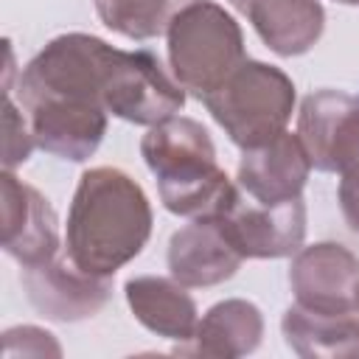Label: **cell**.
Returning <instances> with one entry per match:
<instances>
[{
    "label": "cell",
    "instance_id": "cell-1",
    "mask_svg": "<svg viewBox=\"0 0 359 359\" xmlns=\"http://www.w3.org/2000/svg\"><path fill=\"white\" fill-rule=\"evenodd\" d=\"M151 222L146 191L123 168H87L79 177L67 210L65 252L79 269L112 278L143 252Z\"/></svg>",
    "mask_w": 359,
    "mask_h": 359
},
{
    "label": "cell",
    "instance_id": "cell-2",
    "mask_svg": "<svg viewBox=\"0 0 359 359\" xmlns=\"http://www.w3.org/2000/svg\"><path fill=\"white\" fill-rule=\"evenodd\" d=\"M140 154L157 177L160 202L177 216H222L241 191L216 163L208 129L180 112L149 126Z\"/></svg>",
    "mask_w": 359,
    "mask_h": 359
},
{
    "label": "cell",
    "instance_id": "cell-3",
    "mask_svg": "<svg viewBox=\"0 0 359 359\" xmlns=\"http://www.w3.org/2000/svg\"><path fill=\"white\" fill-rule=\"evenodd\" d=\"M165 39L174 79L199 101L219 90L247 59L238 22L213 0H194L185 6L171 20Z\"/></svg>",
    "mask_w": 359,
    "mask_h": 359
},
{
    "label": "cell",
    "instance_id": "cell-4",
    "mask_svg": "<svg viewBox=\"0 0 359 359\" xmlns=\"http://www.w3.org/2000/svg\"><path fill=\"white\" fill-rule=\"evenodd\" d=\"M210 118L244 151L280 135L294 112L292 79L266 62L244 59L241 67L205 98Z\"/></svg>",
    "mask_w": 359,
    "mask_h": 359
},
{
    "label": "cell",
    "instance_id": "cell-5",
    "mask_svg": "<svg viewBox=\"0 0 359 359\" xmlns=\"http://www.w3.org/2000/svg\"><path fill=\"white\" fill-rule=\"evenodd\" d=\"M101 104L121 121L154 126L185 107V90L151 50L112 45L101 76Z\"/></svg>",
    "mask_w": 359,
    "mask_h": 359
},
{
    "label": "cell",
    "instance_id": "cell-6",
    "mask_svg": "<svg viewBox=\"0 0 359 359\" xmlns=\"http://www.w3.org/2000/svg\"><path fill=\"white\" fill-rule=\"evenodd\" d=\"M297 137L311 168L342 174L359 165V98L345 90H314L297 112Z\"/></svg>",
    "mask_w": 359,
    "mask_h": 359
},
{
    "label": "cell",
    "instance_id": "cell-7",
    "mask_svg": "<svg viewBox=\"0 0 359 359\" xmlns=\"http://www.w3.org/2000/svg\"><path fill=\"white\" fill-rule=\"evenodd\" d=\"M219 222L241 258H286L294 255L306 238L303 196L264 205L238 191Z\"/></svg>",
    "mask_w": 359,
    "mask_h": 359
},
{
    "label": "cell",
    "instance_id": "cell-8",
    "mask_svg": "<svg viewBox=\"0 0 359 359\" xmlns=\"http://www.w3.org/2000/svg\"><path fill=\"white\" fill-rule=\"evenodd\" d=\"M3 196V250L22 269L50 261L62 250L59 219L48 196H42L31 182L20 180L14 171L3 168L0 177Z\"/></svg>",
    "mask_w": 359,
    "mask_h": 359
},
{
    "label": "cell",
    "instance_id": "cell-9",
    "mask_svg": "<svg viewBox=\"0 0 359 359\" xmlns=\"http://www.w3.org/2000/svg\"><path fill=\"white\" fill-rule=\"evenodd\" d=\"M20 104L22 112L28 115L36 146L59 160L84 163L87 157L95 154V149L107 135L109 112L98 104L56 98V95L25 98Z\"/></svg>",
    "mask_w": 359,
    "mask_h": 359
},
{
    "label": "cell",
    "instance_id": "cell-10",
    "mask_svg": "<svg viewBox=\"0 0 359 359\" xmlns=\"http://www.w3.org/2000/svg\"><path fill=\"white\" fill-rule=\"evenodd\" d=\"M359 258L339 241L300 247L289 264L294 303L314 311H356Z\"/></svg>",
    "mask_w": 359,
    "mask_h": 359
},
{
    "label": "cell",
    "instance_id": "cell-11",
    "mask_svg": "<svg viewBox=\"0 0 359 359\" xmlns=\"http://www.w3.org/2000/svg\"><path fill=\"white\" fill-rule=\"evenodd\" d=\"M22 286L31 306L56 323L95 317L109 300V278L79 269L67 255L22 269Z\"/></svg>",
    "mask_w": 359,
    "mask_h": 359
},
{
    "label": "cell",
    "instance_id": "cell-12",
    "mask_svg": "<svg viewBox=\"0 0 359 359\" xmlns=\"http://www.w3.org/2000/svg\"><path fill=\"white\" fill-rule=\"evenodd\" d=\"M241 261L219 216L191 219L168 241V272L188 289H208L230 280Z\"/></svg>",
    "mask_w": 359,
    "mask_h": 359
},
{
    "label": "cell",
    "instance_id": "cell-13",
    "mask_svg": "<svg viewBox=\"0 0 359 359\" xmlns=\"http://www.w3.org/2000/svg\"><path fill=\"white\" fill-rule=\"evenodd\" d=\"M309 171H311V160L297 132L283 129L272 140L241 151L236 180L250 199L275 205V202L300 196L306 188Z\"/></svg>",
    "mask_w": 359,
    "mask_h": 359
},
{
    "label": "cell",
    "instance_id": "cell-14",
    "mask_svg": "<svg viewBox=\"0 0 359 359\" xmlns=\"http://www.w3.org/2000/svg\"><path fill=\"white\" fill-rule=\"evenodd\" d=\"M264 337V317L261 309L244 297L219 300L210 306L196 328L194 337L177 345L174 353H191L205 359H238L252 353Z\"/></svg>",
    "mask_w": 359,
    "mask_h": 359
},
{
    "label": "cell",
    "instance_id": "cell-15",
    "mask_svg": "<svg viewBox=\"0 0 359 359\" xmlns=\"http://www.w3.org/2000/svg\"><path fill=\"white\" fill-rule=\"evenodd\" d=\"M123 294L135 320L151 334L174 342H188L194 337L199 311L194 297L188 294V286H182L180 280L160 275H137L126 280Z\"/></svg>",
    "mask_w": 359,
    "mask_h": 359
},
{
    "label": "cell",
    "instance_id": "cell-16",
    "mask_svg": "<svg viewBox=\"0 0 359 359\" xmlns=\"http://www.w3.org/2000/svg\"><path fill=\"white\" fill-rule=\"evenodd\" d=\"M289 351L303 359H353L359 356L356 311H314L292 303L280 320Z\"/></svg>",
    "mask_w": 359,
    "mask_h": 359
},
{
    "label": "cell",
    "instance_id": "cell-17",
    "mask_svg": "<svg viewBox=\"0 0 359 359\" xmlns=\"http://www.w3.org/2000/svg\"><path fill=\"white\" fill-rule=\"evenodd\" d=\"M244 14L261 42L278 56L309 53L325 28L320 0H252Z\"/></svg>",
    "mask_w": 359,
    "mask_h": 359
},
{
    "label": "cell",
    "instance_id": "cell-18",
    "mask_svg": "<svg viewBox=\"0 0 359 359\" xmlns=\"http://www.w3.org/2000/svg\"><path fill=\"white\" fill-rule=\"evenodd\" d=\"M194 0H93L98 20L126 39H154Z\"/></svg>",
    "mask_w": 359,
    "mask_h": 359
},
{
    "label": "cell",
    "instance_id": "cell-19",
    "mask_svg": "<svg viewBox=\"0 0 359 359\" xmlns=\"http://www.w3.org/2000/svg\"><path fill=\"white\" fill-rule=\"evenodd\" d=\"M3 129H6V140H3V168L14 171L20 163H25L31 157V151L36 149L28 115L20 112V107L14 104L11 93H3Z\"/></svg>",
    "mask_w": 359,
    "mask_h": 359
},
{
    "label": "cell",
    "instance_id": "cell-20",
    "mask_svg": "<svg viewBox=\"0 0 359 359\" xmlns=\"http://www.w3.org/2000/svg\"><path fill=\"white\" fill-rule=\"evenodd\" d=\"M3 356H62V345L45 328L17 325L3 331Z\"/></svg>",
    "mask_w": 359,
    "mask_h": 359
},
{
    "label": "cell",
    "instance_id": "cell-21",
    "mask_svg": "<svg viewBox=\"0 0 359 359\" xmlns=\"http://www.w3.org/2000/svg\"><path fill=\"white\" fill-rule=\"evenodd\" d=\"M339 208L353 233H359V165L339 174Z\"/></svg>",
    "mask_w": 359,
    "mask_h": 359
},
{
    "label": "cell",
    "instance_id": "cell-22",
    "mask_svg": "<svg viewBox=\"0 0 359 359\" xmlns=\"http://www.w3.org/2000/svg\"><path fill=\"white\" fill-rule=\"evenodd\" d=\"M227 3H230L236 11H241V14H244V11H247V6H250L252 0H227Z\"/></svg>",
    "mask_w": 359,
    "mask_h": 359
},
{
    "label": "cell",
    "instance_id": "cell-23",
    "mask_svg": "<svg viewBox=\"0 0 359 359\" xmlns=\"http://www.w3.org/2000/svg\"><path fill=\"white\" fill-rule=\"evenodd\" d=\"M334 3H342V6H359V0H334Z\"/></svg>",
    "mask_w": 359,
    "mask_h": 359
},
{
    "label": "cell",
    "instance_id": "cell-24",
    "mask_svg": "<svg viewBox=\"0 0 359 359\" xmlns=\"http://www.w3.org/2000/svg\"><path fill=\"white\" fill-rule=\"evenodd\" d=\"M353 309H356V314H359V283H356V303H353Z\"/></svg>",
    "mask_w": 359,
    "mask_h": 359
}]
</instances>
